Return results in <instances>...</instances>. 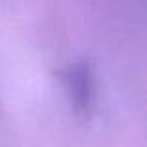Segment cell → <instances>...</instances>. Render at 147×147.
<instances>
[{"label":"cell","mask_w":147,"mask_h":147,"mask_svg":"<svg viewBox=\"0 0 147 147\" xmlns=\"http://www.w3.org/2000/svg\"><path fill=\"white\" fill-rule=\"evenodd\" d=\"M63 86L71 106L78 114H88L95 102V73L88 60H76L63 71Z\"/></svg>","instance_id":"obj_1"}]
</instances>
